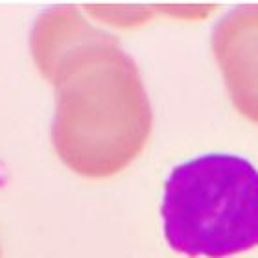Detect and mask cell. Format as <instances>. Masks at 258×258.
I'll list each match as a JSON object with an SVG mask.
<instances>
[{"label":"cell","mask_w":258,"mask_h":258,"mask_svg":"<svg viewBox=\"0 0 258 258\" xmlns=\"http://www.w3.org/2000/svg\"><path fill=\"white\" fill-rule=\"evenodd\" d=\"M52 85V142L72 172L105 179L140 155L153 114L139 69L114 35L69 61Z\"/></svg>","instance_id":"6da1fadb"},{"label":"cell","mask_w":258,"mask_h":258,"mask_svg":"<svg viewBox=\"0 0 258 258\" xmlns=\"http://www.w3.org/2000/svg\"><path fill=\"white\" fill-rule=\"evenodd\" d=\"M164 236L188 258H231L258 247V170L212 153L172 170L162 199Z\"/></svg>","instance_id":"7a4b0ae2"},{"label":"cell","mask_w":258,"mask_h":258,"mask_svg":"<svg viewBox=\"0 0 258 258\" xmlns=\"http://www.w3.org/2000/svg\"><path fill=\"white\" fill-rule=\"evenodd\" d=\"M210 44L232 105L258 125V4L242 6L223 17Z\"/></svg>","instance_id":"3957f363"},{"label":"cell","mask_w":258,"mask_h":258,"mask_svg":"<svg viewBox=\"0 0 258 258\" xmlns=\"http://www.w3.org/2000/svg\"><path fill=\"white\" fill-rule=\"evenodd\" d=\"M109 35L87 21L78 6H55L37 17L30 33V50L39 72L52 83L69 61Z\"/></svg>","instance_id":"277c9868"}]
</instances>
